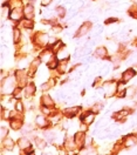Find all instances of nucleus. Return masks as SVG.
I'll use <instances>...</instances> for the list:
<instances>
[{"label": "nucleus", "mask_w": 137, "mask_h": 155, "mask_svg": "<svg viewBox=\"0 0 137 155\" xmlns=\"http://www.w3.org/2000/svg\"><path fill=\"white\" fill-rule=\"evenodd\" d=\"M10 17H11V19H13V20L20 19V18H21V13H20L19 10H13Z\"/></svg>", "instance_id": "1"}, {"label": "nucleus", "mask_w": 137, "mask_h": 155, "mask_svg": "<svg viewBox=\"0 0 137 155\" xmlns=\"http://www.w3.org/2000/svg\"><path fill=\"white\" fill-rule=\"evenodd\" d=\"M132 75H134V71H131V69H130V71H128L127 73L124 74V80H128V79H130V78L132 77Z\"/></svg>", "instance_id": "2"}, {"label": "nucleus", "mask_w": 137, "mask_h": 155, "mask_svg": "<svg viewBox=\"0 0 137 155\" xmlns=\"http://www.w3.org/2000/svg\"><path fill=\"white\" fill-rule=\"evenodd\" d=\"M49 2H50V0H43V1H42L43 5H49Z\"/></svg>", "instance_id": "3"}]
</instances>
